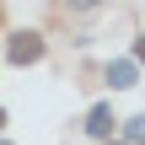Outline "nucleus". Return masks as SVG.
I'll list each match as a JSON object with an SVG mask.
<instances>
[{"label": "nucleus", "mask_w": 145, "mask_h": 145, "mask_svg": "<svg viewBox=\"0 0 145 145\" xmlns=\"http://www.w3.org/2000/svg\"><path fill=\"white\" fill-rule=\"evenodd\" d=\"M11 59H16V65L43 59V38H38V32H16V38H11Z\"/></svg>", "instance_id": "1"}, {"label": "nucleus", "mask_w": 145, "mask_h": 145, "mask_svg": "<svg viewBox=\"0 0 145 145\" xmlns=\"http://www.w3.org/2000/svg\"><path fill=\"white\" fill-rule=\"evenodd\" d=\"M86 129H91L97 140H108V135H113V108H108V102H97V108H91V118H86Z\"/></svg>", "instance_id": "2"}, {"label": "nucleus", "mask_w": 145, "mask_h": 145, "mask_svg": "<svg viewBox=\"0 0 145 145\" xmlns=\"http://www.w3.org/2000/svg\"><path fill=\"white\" fill-rule=\"evenodd\" d=\"M108 81H113V91L135 86V59H118V65H108Z\"/></svg>", "instance_id": "3"}, {"label": "nucleus", "mask_w": 145, "mask_h": 145, "mask_svg": "<svg viewBox=\"0 0 145 145\" xmlns=\"http://www.w3.org/2000/svg\"><path fill=\"white\" fill-rule=\"evenodd\" d=\"M124 145H145V118H129V140Z\"/></svg>", "instance_id": "4"}, {"label": "nucleus", "mask_w": 145, "mask_h": 145, "mask_svg": "<svg viewBox=\"0 0 145 145\" xmlns=\"http://www.w3.org/2000/svg\"><path fill=\"white\" fill-rule=\"evenodd\" d=\"M0 129H5V113H0Z\"/></svg>", "instance_id": "5"}, {"label": "nucleus", "mask_w": 145, "mask_h": 145, "mask_svg": "<svg viewBox=\"0 0 145 145\" xmlns=\"http://www.w3.org/2000/svg\"><path fill=\"white\" fill-rule=\"evenodd\" d=\"M108 145H124V140H108Z\"/></svg>", "instance_id": "6"}, {"label": "nucleus", "mask_w": 145, "mask_h": 145, "mask_svg": "<svg viewBox=\"0 0 145 145\" xmlns=\"http://www.w3.org/2000/svg\"><path fill=\"white\" fill-rule=\"evenodd\" d=\"M0 145H5V140H0Z\"/></svg>", "instance_id": "7"}]
</instances>
